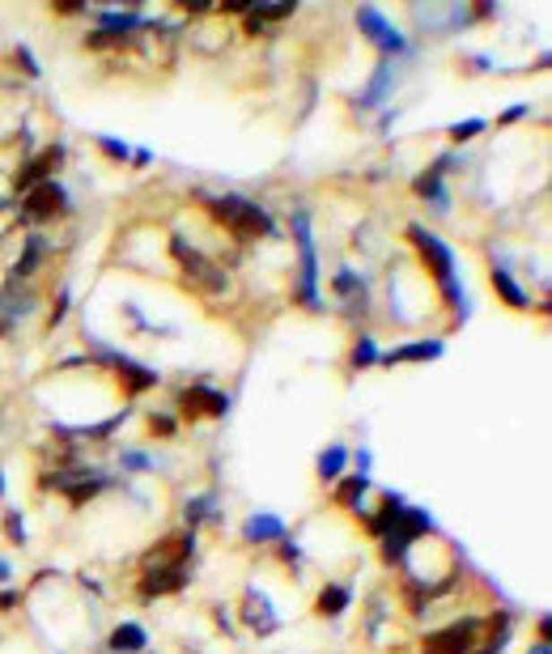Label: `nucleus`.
Masks as SVG:
<instances>
[{"label":"nucleus","mask_w":552,"mask_h":654,"mask_svg":"<svg viewBox=\"0 0 552 654\" xmlns=\"http://www.w3.org/2000/svg\"><path fill=\"white\" fill-rule=\"evenodd\" d=\"M408 238L421 246V260H425V268L438 277L442 297H446L451 306H463V294H459V280H455V255H451V246L442 243L438 234H429V229H421V226L408 229Z\"/></svg>","instance_id":"obj_1"},{"label":"nucleus","mask_w":552,"mask_h":654,"mask_svg":"<svg viewBox=\"0 0 552 654\" xmlns=\"http://www.w3.org/2000/svg\"><path fill=\"white\" fill-rule=\"evenodd\" d=\"M212 217H221V226L234 229L238 238H260V234H272V217L263 213L260 204H251L243 196H221L209 200Z\"/></svg>","instance_id":"obj_2"},{"label":"nucleus","mask_w":552,"mask_h":654,"mask_svg":"<svg viewBox=\"0 0 552 654\" xmlns=\"http://www.w3.org/2000/svg\"><path fill=\"white\" fill-rule=\"evenodd\" d=\"M476 638H480V621H459L451 629L434 633V638L425 641V650L429 654H468L476 646Z\"/></svg>","instance_id":"obj_3"},{"label":"nucleus","mask_w":552,"mask_h":654,"mask_svg":"<svg viewBox=\"0 0 552 654\" xmlns=\"http://www.w3.org/2000/svg\"><path fill=\"white\" fill-rule=\"evenodd\" d=\"M65 204H68L65 187H60L56 179H47V183H39L34 192H26V200H22V213L30 217V221H47V217H56Z\"/></svg>","instance_id":"obj_4"},{"label":"nucleus","mask_w":552,"mask_h":654,"mask_svg":"<svg viewBox=\"0 0 552 654\" xmlns=\"http://www.w3.org/2000/svg\"><path fill=\"white\" fill-rule=\"evenodd\" d=\"M293 234H298V243H302V280H298V297L306 302V306H315L319 302V277H315V243H310V226L306 217H293Z\"/></svg>","instance_id":"obj_5"},{"label":"nucleus","mask_w":552,"mask_h":654,"mask_svg":"<svg viewBox=\"0 0 552 654\" xmlns=\"http://www.w3.org/2000/svg\"><path fill=\"white\" fill-rule=\"evenodd\" d=\"M170 251H175V255L183 260V268H187V272L195 277V285H204L209 294H217V289H226V272H221V268H212V263L204 260V255H195V251H187V243H183V238H175V243H170Z\"/></svg>","instance_id":"obj_6"},{"label":"nucleus","mask_w":552,"mask_h":654,"mask_svg":"<svg viewBox=\"0 0 552 654\" xmlns=\"http://www.w3.org/2000/svg\"><path fill=\"white\" fill-rule=\"evenodd\" d=\"M358 26L370 34V39L383 51H387V56H395V51H408V39H404V34L395 30V26H387V22H383V13H378V9H370V4H366V9H358Z\"/></svg>","instance_id":"obj_7"},{"label":"nucleus","mask_w":552,"mask_h":654,"mask_svg":"<svg viewBox=\"0 0 552 654\" xmlns=\"http://www.w3.org/2000/svg\"><path fill=\"white\" fill-rule=\"evenodd\" d=\"M187 582V570H175V565H149L145 578H141V599H153V595H170Z\"/></svg>","instance_id":"obj_8"},{"label":"nucleus","mask_w":552,"mask_h":654,"mask_svg":"<svg viewBox=\"0 0 552 654\" xmlns=\"http://www.w3.org/2000/svg\"><path fill=\"white\" fill-rule=\"evenodd\" d=\"M229 409V400L221 392H212V387H187L183 392V412L187 417H221Z\"/></svg>","instance_id":"obj_9"},{"label":"nucleus","mask_w":552,"mask_h":654,"mask_svg":"<svg viewBox=\"0 0 552 654\" xmlns=\"http://www.w3.org/2000/svg\"><path fill=\"white\" fill-rule=\"evenodd\" d=\"M60 158H65V149L56 145V149H43V158L39 162H30L22 175H17V192H34L39 183H47V175L60 166Z\"/></svg>","instance_id":"obj_10"},{"label":"nucleus","mask_w":552,"mask_h":654,"mask_svg":"<svg viewBox=\"0 0 552 654\" xmlns=\"http://www.w3.org/2000/svg\"><path fill=\"white\" fill-rule=\"evenodd\" d=\"M243 616H246V624L255 629V633H272L276 624V612H272V604L263 599L260 590H246V599H243Z\"/></svg>","instance_id":"obj_11"},{"label":"nucleus","mask_w":552,"mask_h":654,"mask_svg":"<svg viewBox=\"0 0 552 654\" xmlns=\"http://www.w3.org/2000/svg\"><path fill=\"white\" fill-rule=\"evenodd\" d=\"M107 480L102 476H90V472H68V476H56V489H65L68 497H94V489H102Z\"/></svg>","instance_id":"obj_12"},{"label":"nucleus","mask_w":552,"mask_h":654,"mask_svg":"<svg viewBox=\"0 0 552 654\" xmlns=\"http://www.w3.org/2000/svg\"><path fill=\"white\" fill-rule=\"evenodd\" d=\"M280 536H285V523L276 514H251L246 519V540L268 544V540H280Z\"/></svg>","instance_id":"obj_13"},{"label":"nucleus","mask_w":552,"mask_h":654,"mask_svg":"<svg viewBox=\"0 0 552 654\" xmlns=\"http://www.w3.org/2000/svg\"><path fill=\"white\" fill-rule=\"evenodd\" d=\"M119 378H124V392H128V395H141V392H149V387L158 383L153 370H141V366L128 361V357H119Z\"/></svg>","instance_id":"obj_14"},{"label":"nucleus","mask_w":552,"mask_h":654,"mask_svg":"<svg viewBox=\"0 0 552 654\" xmlns=\"http://www.w3.org/2000/svg\"><path fill=\"white\" fill-rule=\"evenodd\" d=\"M111 650L115 654H136V650H145V629L141 624H119L111 633Z\"/></svg>","instance_id":"obj_15"},{"label":"nucleus","mask_w":552,"mask_h":654,"mask_svg":"<svg viewBox=\"0 0 552 654\" xmlns=\"http://www.w3.org/2000/svg\"><path fill=\"white\" fill-rule=\"evenodd\" d=\"M442 353V340H417V344H404V349H395V353H387L383 361H429V357H438Z\"/></svg>","instance_id":"obj_16"},{"label":"nucleus","mask_w":552,"mask_h":654,"mask_svg":"<svg viewBox=\"0 0 552 654\" xmlns=\"http://www.w3.org/2000/svg\"><path fill=\"white\" fill-rule=\"evenodd\" d=\"M493 289H497V294H502L510 306H519V311H527V306H531V297H527L519 285H514V277H510L505 268H493Z\"/></svg>","instance_id":"obj_17"},{"label":"nucleus","mask_w":552,"mask_h":654,"mask_svg":"<svg viewBox=\"0 0 552 654\" xmlns=\"http://www.w3.org/2000/svg\"><path fill=\"white\" fill-rule=\"evenodd\" d=\"M344 607H349V587H336V582H332V587L319 590V612H323V616H341Z\"/></svg>","instance_id":"obj_18"},{"label":"nucleus","mask_w":552,"mask_h":654,"mask_svg":"<svg viewBox=\"0 0 552 654\" xmlns=\"http://www.w3.org/2000/svg\"><path fill=\"white\" fill-rule=\"evenodd\" d=\"M98 22H102V34H115V39L141 26V17H136V13H115V9H111V13H102Z\"/></svg>","instance_id":"obj_19"},{"label":"nucleus","mask_w":552,"mask_h":654,"mask_svg":"<svg viewBox=\"0 0 552 654\" xmlns=\"http://www.w3.org/2000/svg\"><path fill=\"white\" fill-rule=\"evenodd\" d=\"M344 459H349L344 446H327L323 455H319V476H323V480H336V476L344 472Z\"/></svg>","instance_id":"obj_20"},{"label":"nucleus","mask_w":552,"mask_h":654,"mask_svg":"<svg viewBox=\"0 0 552 654\" xmlns=\"http://www.w3.org/2000/svg\"><path fill=\"white\" fill-rule=\"evenodd\" d=\"M510 641V616H493V633H488V646L480 654H502V646Z\"/></svg>","instance_id":"obj_21"},{"label":"nucleus","mask_w":552,"mask_h":654,"mask_svg":"<svg viewBox=\"0 0 552 654\" xmlns=\"http://www.w3.org/2000/svg\"><path fill=\"white\" fill-rule=\"evenodd\" d=\"M366 489H370V480H366V476H353V480H344V485H341V493H336V497H341L344 506H361Z\"/></svg>","instance_id":"obj_22"},{"label":"nucleus","mask_w":552,"mask_h":654,"mask_svg":"<svg viewBox=\"0 0 552 654\" xmlns=\"http://www.w3.org/2000/svg\"><path fill=\"white\" fill-rule=\"evenodd\" d=\"M417 196L434 200L438 209H446V196H442V179H438V170H434V175H421V179H417Z\"/></svg>","instance_id":"obj_23"},{"label":"nucleus","mask_w":552,"mask_h":654,"mask_svg":"<svg viewBox=\"0 0 552 654\" xmlns=\"http://www.w3.org/2000/svg\"><path fill=\"white\" fill-rule=\"evenodd\" d=\"M387 90H391V68L383 65V68H378V73H374V90H370V94H366V99H361V102H366V107H374V102L383 99Z\"/></svg>","instance_id":"obj_24"},{"label":"nucleus","mask_w":552,"mask_h":654,"mask_svg":"<svg viewBox=\"0 0 552 654\" xmlns=\"http://www.w3.org/2000/svg\"><path fill=\"white\" fill-rule=\"evenodd\" d=\"M293 13V4H251V17H255V22H276V17H289Z\"/></svg>","instance_id":"obj_25"},{"label":"nucleus","mask_w":552,"mask_h":654,"mask_svg":"<svg viewBox=\"0 0 552 654\" xmlns=\"http://www.w3.org/2000/svg\"><path fill=\"white\" fill-rule=\"evenodd\" d=\"M378 361V349H374V340L366 336V340H358V349H353V366H374Z\"/></svg>","instance_id":"obj_26"},{"label":"nucleus","mask_w":552,"mask_h":654,"mask_svg":"<svg viewBox=\"0 0 552 654\" xmlns=\"http://www.w3.org/2000/svg\"><path fill=\"white\" fill-rule=\"evenodd\" d=\"M98 145L107 149V158H115V162H128V153H132L124 141H111V136H98Z\"/></svg>","instance_id":"obj_27"},{"label":"nucleus","mask_w":552,"mask_h":654,"mask_svg":"<svg viewBox=\"0 0 552 654\" xmlns=\"http://www.w3.org/2000/svg\"><path fill=\"white\" fill-rule=\"evenodd\" d=\"M476 132H485V119H471V124H455V128H451V141H471Z\"/></svg>","instance_id":"obj_28"},{"label":"nucleus","mask_w":552,"mask_h":654,"mask_svg":"<svg viewBox=\"0 0 552 654\" xmlns=\"http://www.w3.org/2000/svg\"><path fill=\"white\" fill-rule=\"evenodd\" d=\"M149 429H153V434H158V438H170V434H175V417H158V412H153V417H149Z\"/></svg>","instance_id":"obj_29"},{"label":"nucleus","mask_w":552,"mask_h":654,"mask_svg":"<svg viewBox=\"0 0 552 654\" xmlns=\"http://www.w3.org/2000/svg\"><path fill=\"white\" fill-rule=\"evenodd\" d=\"M39 251H43V243H30V246H26V260L17 263V272H30L34 263H39Z\"/></svg>","instance_id":"obj_30"},{"label":"nucleus","mask_w":552,"mask_h":654,"mask_svg":"<svg viewBox=\"0 0 552 654\" xmlns=\"http://www.w3.org/2000/svg\"><path fill=\"white\" fill-rule=\"evenodd\" d=\"M124 463H128V468H136V472H145V468H153V463H149L145 455H136V451H132V455H124Z\"/></svg>","instance_id":"obj_31"},{"label":"nucleus","mask_w":552,"mask_h":654,"mask_svg":"<svg viewBox=\"0 0 552 654\" xmlns=\"http://www.w3.org/2000/svg\"><path fill=\"white\" fill-rule=\"evenodd\" d=\"M9 536H13V540H26V531H22V519H17V514H9Z\"/></svg>","instance_id":"obj_32"},{"label":"nucleus","mask_w":552,"mask_h":654,"mask_svg":"<svg viewBox=\"0 0 552 654\" xmlns=\"http://www.w3.org/2000/svg\"><path fill=\"white\" fill-rule=\"evenodd\" d=\"M531 654H552V650H548V641H539V646H536V650H531Z\"/></svg>","instance_id":"obj_33"}]
</instances>
